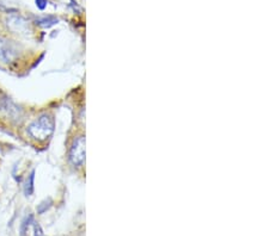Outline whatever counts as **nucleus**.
<instances>
[{"mask_svg":"<svg viewBox=\"0 0 269 236\" xmlns=\"http://www.w3.org/2000/svg\"><path fill=\"white\" fill-rule=\"evenodd\" d=\"M55 130V120L49 114L41 115L28 126V134L36 141H47Z\"/></svg>","mask_w":269,"mask_h":236,"instance_id":"f257e3e1","label":"nucleus"},{"mask_svg":"<svg viewBox=\"0 0 269 236\" xmlns=\"http://www.w3.org/2000/svg\"><path fill=\"white\" fill-rule=\"evenodd\" d=\"M69 161L74 166L83 165L85 161V137L83 136L75 138L69 150Z\"/></svg>","mask_w":269,"mask_h":236,"instance_id":"f03ea898","label":"nucleus"},{"mask_svg":"<svg viewBox=\"0 0 269 236\" xmlns=\"http://www.w3.org/2000/svg\"><path fill=\"white\" fill-rule=\"evenodd\" d=\"M18 56L16 45L6 38H0V60L2 62H12Z\"/></svg>","mask_w":269,"mask_h":236,"instance_id":"7ed1b4c3","label":"nucleus"},{"mask_svg":"<svg viewBox=\"0 0 269 236\" xmlns=\"http://www.w3.org/2000/svg\"><path fill=\"white\" fill-rule=\"evenodd\" d=\"M7 24L14 31H22L26 28V22L20 17H11L10 19H7Z\"/></svg>","mask_w":269,"mask_h":236,"instance_id":"20e7f679","label":"nucleus"},{"mask_svg":"<svg viewBox=\"0 0 269 236\" xmlns=\"http://www.w3.org/2000/svg\"><path fill=\"white\" fill-rule=\"evenodd\" d=\"M56 23H57V19L53 16H44V17H40L36 19V24L43 26V28H49V26H52Z\"/></svg>","mask_w":269,"mask_h":236,"instance_id":"39448f33","label":"nucleus"},{"mask_svg":"<svg viewBox=\"0 0 269 236\" xmlns=\"http://www.w3.org/2000/svg\"><path fill=\"white\" fill-rule=\"evenodd\" d=\"M34 180H35V171H32L25 181V185H24V193H25V196H31L32 192H34Z\"/></svg>","mask_w":269,"mask_h":236,"instance_id":"423d86ee","label":"nucleus"},{"mask_svg":"<svg viewBox=\"0 0 269 236\" xmlns=\"http://www.w3.org/2000/svg\"><path fill=\"white\" fill-rule=\"evenodd\" d=\"M30 222H32V216H31V215H29V216L25 217V220L23 221L22 227H20V235H22V236L25 235V233L28 232Z\"/></svg>","mask_w":269,"mask_h":236,"instance_id":"0eeeda50","label":"nucleus"},{"mask_svg":"<svg viewBox=\"0 0 269 236\" xmlns=\"http://www.w3.org/2000/svg\"><path fill=\"white\" fill-rule=\"evenodd\" d=\"M50 204H52V201H50V199H48V202L47 201H44V202H42L40 205H38V208H37V211H38V214H43L44 211L47 210V209H49L50 207Z\"/></svg>","mask_w":269,"mask_h":236,"instance_id":"6e6552de","label":"nucleus"},{"mask_svg":"<svg viewBox=\"0 0 269 236\" xmlns=\"http://www.w3.org/2000/svg\"><path fill=\"white\" fill-rule=\"evenodd\" d=\"M48 4L47 0H36V6H37L40 10H44L46 8V6Z\"/></svg>","mask_w":269,"mask_h":236,"instance_id":"1a4fd4ad","label":"nucleus"}]
</instances>
